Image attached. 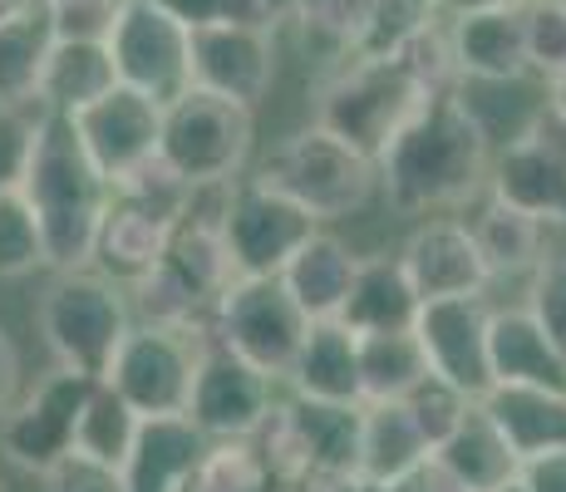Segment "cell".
<instances>
[{
  "label": "cell",
  "instance_id": "obj_1",
  "mask_svg": "<svg viewBox=\"0 0 566 492\" xmlns=\"http://www.w3.org/2000/svg\"><path fill=\"white\" fill-rule=\"evenodd\" d=\"M488 168L493 138L483 134L459 90L423 98L419 114L375 158L379 192L399 217H439L468 207L488 188Z\"/></svg>",
  "mask_w": 566,
  "mask_h": 492
},
{
  "label": "cell",
  "instance_id": "obj_2",
  "mask_svg": "<svg viewBox=\"0 0 566 492\" xmlns=\"http://www.w3.org/2000/svg\"><path fill=\"white\" fill-rule=\"evenodd\" d=\"M20 192L35 207L40 232H45V271H84L94 257V237H99L108 182L90 163L80 134L64 114H35V144Z\"/></svg>",
  "mask_w": 566,
  "mask_h": 492
},
{
  "label": "cell",
  "instance_id": "obj_3",
  "mask_svg": "<svg viewBox=\"0 0 566 492\" xmlns=\"http://www.w3.org/2000/svg\"><path fill=\"white\" fill-rule=\"evenodd\" d=\"M227 192H232V182L192 188L188 212L172 227L163 261L134 286V301H138V311H144V321L212 335L217 301H222V291L237 281L232 257H227V242H222Z\"/></svg>",
  "mask_w": 566,
  "mask_h": 492
},
{
  "label": "cell",
  "instance_id": "obj_4",
  "mask_svg": "<svg viewBox=\"0 0 566 492\" xmlns=\"http://www.w3.org/2000/svg\"><path fill=\"white\" fill-rule=\"evenodd\" d=\"M35 325L45 335L54 369L104 379L118 345L134 331V311H128L124 286H114L94 266H84V271H54V281L40 295Z\"/></svg>",
  "mask_w": 566,
  "mask_h": 492
},
{
  "label": "cell",
  "instance_id": "obj_5",
  "mask_svg": "<svg viewBox=\"0 0 566 492\" xmlns=\"http://www.w3.org/2000/svg\"><path fill=\"white\" fill-rule=\"evenodd\" d=\"M423 94L409 80V70L389 54V60H369V54H345L315 90V124L350 144L365 158H379L389 138L419 114Z\"/></svg>",
  "mask_w": 566,
  "mask_h": 492
},
{
  "label": "cell",
  "instance_id": "obj_6",
  "mask_svg": "<svg viewBox=\"0 0 566 492\" xmlns=\"http://www.w3.org/2000/svg\"><path fill=\"white\" fill-rule=\"evenodd\" d=\"M256 178L266 188H276L281 197H291L296 207H306L315 222H340V217L365 212L379 192L375 158L340 144L321 124L296 128L291 138H281L266 153V163L256 168Z\"/></svg>",
  "mask_w": 566,
  "mask_h": 492
},
{
  "label": "cell",
  "instance_id": "obj_7",
  "mask_svg": "<svg viewBox=\"0 0 566 492\" xmlns=\"http://www.w3.org/2000/svg\"><path fill=\"white\" fill-rule=\"evenodd\" d=\"M256 114L222 94L188 90L163 108V138L158 158L178 172L188 188H212V182H237L252 158Z\"/></svg>",
  "mask_w": 566,
  "mask_h": 492
},
{
  "label": "cell",
  "instance_id": "obj_8",
  "mask_svg": "<svg viewBox=\"0 0 566 492\" xmlns=\"http://www.w3.org/2000/svg\"><path fill=\"white\" fill-rule=\"evenodd\" d=\"M108 60L124 90L168 108L192 90V30L158 0H118L104 30Z\"/></svg>",
  "mask_w": 566,
  "mask_h": 492
},
{
  "label": "cell",
  "instance_id": "obj_9",
  "mask_svg": "<svg viewBox=\"0 0 566 492\" xmlns=\"http://www.w3.org/2000/svg\"><path fill=\"white\" fill-rule=\"evenodd\" d=\"M311 321L281 276H237L212 311V341L247 359L266 379H286Z\"/></svg>",
  "mask_w": 566,
  "mask_h": 492
},
{
  "label": "cell",
  "instance_id": "obj_10",
  "mask_svg": "<svg viewBox=\"0 0 566 492\" xmlns=\"http://www.w3.org/2000/svg\"><path fill=\"white\" fill-rule=\"evenodd\" d=\"M212 335L178 331V325L138 321L128 341L118 345L114 365H108L104 385H114L128 399L138 419H172L188 414L192 379H198V359Z\"/></svg>",
  "mask_w": 566,
  "mask_h": 492
},
{
  "label": "cell",
  "instance_id": "obj_11",
  "mask_svg": "<svg viewBox=\"0 0 566 492\" xmlns=\"http://www.w3.org/2000/svg\"><path fill=\"white\" fill-rule=\"evenodd\" d=\"M488 197L527 212L542 227H566V118L542 108L517 138L493 148Z\"/></svg>",
  "mask_w": 566,
  "mask_h": 492
},
{
  "label": "cell",
  "instance_id": "obj_12",
  "mask_svg": "<svg viewBox=\"0 0 566 492\" xmlns=\"http://www.w3.org/2000/svg\"><path fill=\"white\" fill-rule=\"evenodd\" d=\"M315 232H321V222H315L306 207H296L291 197L266 188L261 178H237L232 192H227L222 242H227L237 276H281L286 261Z\"/></svg>",
  "mask_w": 566,
  "mask_h": 492
},
{
  "label": "cell",
  "instance_id": "obj_13",
  "mask_svg": "<svg viewBox=\"0 0 566 492\" xmlns=\"http://www.w3.org/2000/svg\"><path fill=\"white\" fill-rule=\"evenodd\" d=\"M94 379L70 375V369H50L30 394H20L15 409L0 419V453L15 468L45 478L64 453H74V429H80L84 399H90Z\"/></svg>",
  "mask_w": 566,
  "mask_h": 492
},
{
  "label": "cell",
  "instance_id": "obj_14",
  "mask_svg": "<svg viewBox=\"0 0 566 492\" xmlns=\"http://www.w3.org/2000/svg\"><path fill=\"white\" fill-rule=\"evenodd\" d=\"M271 389H276V379H266L261 369L247 365V359H237L232 349L207 341L202 359H198V379H192L188 419H192V429L212 443L252 439L261 423H266L271 404H276Z\"/></svg>",
  "mask_w": 566,
  "mask_h": 492
},
{
  "label": "cell",
  "instance_id": "obj_15",
  "mask_svg": "<svg viewBox=\"0 0 566 492\" xmlns=\"http://www.w3.org/2000/svg\"><path fill=\"white\" fill-rule=\"evenodd\" d=\"M488 321H493V305H488L483 295L429 301L413 315V341H419L423 359H429V375L468 394V399H483V394L493 389Z\"/></svg>",
  "mask_w": 566,
  "mask_h": 492
},
{
  "label": "cell",
  "instance_id": "obj_16",
  "mask_svg": "<svg viewBox=\"0 0 566 492\" xmlns=\"http://www.w3.org/2000/svg\"><path fill=\"white\" fill-rule=\"evenodd\" d=\"M74 134H80L90 163L104 172V182L114 188L118 178H128L134 168H144L148 158H158V138H163V108L154 98L114 84L104 98H94L90 108L70 114Z\"/></svg>",
  "mask_w": 566,
  "mask_h": 492
},
{
  "label": "cell",
  "instance_id": "obj_17",
  "mask_svg": "<svg viewBox=\"0 0 566 492\" xmlns=\"http://www.w3.org/2000/svg\"><path fill=\"white\" fill-rule=\"evenodd\" d=\"M276 84V30L256 25H202L192 30V90L222 94L252 108Z\"/></svg>",
  "mask_w": 566,
  "mask_h": 492
},
{
  "label": "cell",
  "instance_id": "obj_18",
  "mask_svg": "<svg viewBox=\"0 0 566 492\" xmlns=\"http://www.w3.org/2000/svg\"><path fill=\"white\" fill-rule=\"evenodd\" d=\"M399 266H405L409 286L423 305L483 295L488 281H493L468 222H453V217H429V222L413 227L405 237V247H399Z\"/></svg>",
  "mask_w": 566,
  "mask_h": 492
},
{
  "label": "cell",
  "instance_id": "obj_19",
  "mask_svg": "<svg viewBox=\"0 0 566 492\" xmlns=\"http://www.w3.org/2000/svg\"><path fill=\"white\" fill-rule=\"evenodd\" d=\"M522 6H527V0L443 15L459 80H522V74H532L527 70V25H522Z\"/></svg>",
  "mask_w": 566,
  "mask_h": 492
},
{
  "label": "cell",
  "instance_id": "obj_20",
  "mask_svg": "<svg viewBox=\"0 0 566 492\" xmlns=\"http://www.w3.org/2000/svg\"><path fill=\"white\" fill-rule=\"evenodd\" d=\"M168 237H172V222H163L158 212L128 202V197L108 192V207H104L99 237H94L90 266L99 271V276L114 281V286L134 291L138 281H144L148 271L163 261V251H168Z\"/></svg>",
  "mask_w": 566,
  "mask_h": 492
},
{
  "label": "cell",
  "instance_id": "obj_21",
  "mask_svg": "<svg viewBox=\"0 0 566 492\" xmlns=\"http://www.w3.org/2000/svg\"><path fill=\"white\" fill-rule=\"evenodd\" d=\"M478 409L493 419V429L503 433V443L517 453V463L566 448V389L493 385L483 399H478Z\"/></svg>",
  "mask_w": 566,
  "mask_h": 492
},
{
  "label": "cell",
  "instance_id": "obj_22",
  "mask_svg": "<svg viewBox=\"0 0 566 492\" xmlns=\"http://www.w3.org/2000/svg\"><path fill=\"white\" fill-rule=\"evenodd\" d=\"M212 439H202L192 429L188 414L172 419H144L138 423L134 453L124 463V488L128 492H182L188 478L198 473V463L207 458Z\"/></svg>",
  "mask_w": 566,
  "mask_h": 492
},
{
  "label": "cell",
  "instance_id": "obj_23",
  "mask_svg": "<svg viewBox=\"0 0 566 492\" xmlns=\"http://www.w3.org/2000/svg\"><path fill=\"white\" fill-rule=\"evenodd\" d=\"M286 385L296 389L301 399L365 404V394H360V335H350L340 321H311Z\"/></svg>",
  "mask_w": 566,
  "mask_h": 492
},
{
  "label": "cell",
  "instance_id": "obj_24",
  "mask_svg": "<svg viewBox=\"0 0 566 492\" xmlns=\"http://www.w3.org/2000/svg\"><path fill=\"white\" fill-rule=\"evenodd\" d=\"M118 84L114 60H108L104 40H84V35H54L50 54H45V70H40V94L35 108L45 114H80L90 108L94 98H104Z\"/></svg>",
  "mask_w": 566,
  "mask_h": 492
},
{
  "label": "cell",
  "instance_id": "obj_25",
  "mask_svg": "<svg viewBox=\"0 0 566 492\" xmlns=\"http://www.w3.org/2000/svg\"><path fill=\"white\" fill-rule=\"evenodd\" d=\"M488 365L493 385H552L566 389V359L527 315V305H503L488 321Z\"/></svg>",
  "mask_w": 566,
  "mask_h": 492
},
{
  "label": "cell",
  "instance_id": "obj_26",
  "mask_svg": "<svg viewBox=\"0 0 566 492\" xmlns=\"http://www.w3.org/2000/svg\"><path fill=\"white\" fill-rule=\"evenodd\" d=\"M355 271H360V257L340 242L335 232H315L296 257L281 271V286L291 291V301L306 311V321H335L345 305V295L355 286Z\"/></svg>",
  "mask_w": 566,
  "mask_h": 492
},
{
  "label": "cell",
  "instance_id": "obj_27",
  "mask_svg": "<svg viewBox=\"0 0 566 492\" xmlns=\"http://www.w3.org/2000/svg\"><path fill=\"white\" fill-rule=\"evenodd\" d=\"M419 295H413L399 257H360L355 271V286L345 295L340 315L335 321L350 335H385V331H413V315H419Z\"/></svg>",
  "mask_w": 566,
  "mask_h": 492
},
{
  "label": "cell",
  "instance_id": "obj_28",
  "mask_svg": "<svg viewBox=\"0 0 566 492\" xmlns=\"http://www.w3.org/2000/svg\"><path fill=\"white\" fill-rule=\"evenodd\" d=\"M429 458L433 448L405 404H360V478L369 488L385 492L405 483Z\"/></svg>",
  "mask_w": 566,
  "mask_h": 492
},
{
  "label": "cell",
  "instance_id": "obj_29",
  "mask_svg": "<svg viewBox=\"0 0 566 492\" xmlns=\"http://www.w3.org/2000/svg\"><path fill=\"white\" fill-rule=\"evenodd\" d=\"M433 463H439L453 483H463L468 492H497L503 483L517 478V453L503 443V433L493 429V419H488L478 404L463 414L459 429L433 448Z\"/></svg>",
  "mask_w": 566,
  "mask_h": 492
},
{
  "label": "cell",
  "instance_id": "obj_30",
  "mask_svg": "<svg viewBox=\"0 0 566 492\" xmlns=\"http://www.w3.org/2000/svg\"><path fill=\"white\" fill-rule=\"evenodd\" d=\"M468 232H473L478 251H483V266L493 281L497 276H532V266L547 257V227L532 222L517 207L497 202V197H488V202L478 207Z\"/></svg>",
  "mask_w": 566,
  "mask_h": 492
},
{
  "label": "cell",
  "instance_id": "obj_31",
  "mask_svg": "<svg viewBox=\"0 0 566 492\" xmlns=\"http://www.w3.org/2000/svg\"><path fill=\"white\" fill-rule=\"evenodd\" d=\"M50 40L54 30L40 6L20 10L15 20L0 25V108H35Z\"/></svg>",
  "mask_w": 566,
  "mask_h": 492
},
{
  "label": "cell",
  "instance_id": "obj_32",
  "mask_svg": "<svg viewBox=\"0 0 566 492\" xmlns=\"http://www.w3.org/2000/svg\"><path fill=\"white\" fill-rule=\"evenodd\" d=\"M423 379H429V359H423L413 331L360 335V394H365V404H405Z\"/></svg>",
  "mask_w": 566,
  "mask_h": 492
},
{
  "label": "cell",
  "instance_id": "obj_33",
  "mask_svg": "<svg viewBox=\"0 0 566 492\" xmlns=\"http://www.w3.org/2000/svg\"><path fill=\"white\" fill-rule=\"evenodd\" d=\"M138 423L144 419L128 409L124 394L114 385H104V379H94L90 399H84V414H80V429H74V453L99 458L108 468H124L128 453H134Z\"/></svg>",
  "mask_w": 566,
  "mask_h": 492
},
{
  "label": "cell",
  "instance_id": "obj_34",
  "mask_svg": "<svg viewBox=\"0 0 566 492\" xmlns=\"http://www.w3.org/2000/svg\"><path fill=\"white\" fill-rule=\"evenodd\" d=\"M439 20H443L439 0H369V15H365V30H360L355 54L389 60V54H399L413 35L433 30Z\"/></svg>",
  "mask_w": 566,
  "mask_h": 492
},
{
  "label": "cell",
  "instance_id": "obj_35",
  "mask_svg": "<svg viewBox=\"0 0 566 492\" xmlns=\"http://www.w3.org/2000/svg\"><path fill=\"white\" fill-rule=\"evenodd\" d=\"M182 492H276V473L266 468L252 439H232L207 448V458Z\"/></svg>",
  "mask_w": 566,
  "mask_h": 492
},
{
  "label": "cell",
  "instance_id": "obj_36",
  "mask_svg": "<svg viewBox=\"0 0 566 492\" xmlns=\"http://www.w3.org/2000/svg\"><path fill=\"white\" fill-rule=\"evenodd\" d=\"M45 271V232H40L35 207L20 188L0 192V281H20Z\"/></svg>",
  "mask_w": 566,
  "mask_h": 492
},
{
  "label": "cell",
  "instance_id": "obj_37",
  "mask_svg": "<svg viewBox=\"0 0 566 492\" xmlns=\"http://www.w3.org/2000/svg\"><path fill=\"white\" fill-rule=\"evenodd\" d=\"M522 25H527V70L552 84L566 74V0H527Z\"/></svg>",
  "mask_w": 566,
  "mask_h": 492
},
{
  "label": "cell",
  "instance_id": "obj_38",
  "mask_svg": "<svg viewBox=\"0 0 566 492\" xmlns=\"http://www.w3.org/2000/svg\"><path fill=\"white\" fill-rule=\"evenodd\" d=\"M365 15H369V0H291V20L301 30H311L315 40L340 50V60L360 45Z\"/></svg>",
  "mask_w": 566,
  "mask_h": 492
},
{
  "label": "cell",
  "instance_id": "obj_39",
  "mask_svg": "<svg viewBox=\"0 0 566 492\" xmlns=\"http://www.w3.org/2000/svg\"><path fill=\"white\" fill-rule=\"evenodd\" d=\"M527 315L542 325L557 355L566 359V251H547V257L532 266L527 281Z\"/></svg>",
  "mask_w": 566,
  "mask_h": 492
},
{
  "label": "cell",
  "instance_id": "obj_40",
  "mask_svg": "<svg viewBox=\"0 0 566 492\" xmlns=\"http://www.w3.org/2000/svg\"><path fill=\"white\" fill-rule=\"evenodd\" d=\"M399 64L409 70V80L419 84L423 94H449L453 84H459V64H453V50H449V30H443V20L433 30H423V35H413L405 50L395 54Z\"/></svg>",
  "mask_w": 566,
  "mask_h": 492
},
{
  "label": "cell",
  "instance_id": "obj_41",
  "mask_svg": "<svg viewBox=\"0 0 566 492\" xmlns=\"http://www.w3.org/2000/svg\"><path fill=\"white\" fill-rule=\"evenodd\" d=\"M473 404H478V399H468V394H459L453 385H443V379L429 375V379H423V385L405 399V409L413 414V423H419V433L429 439V448H439V443L463 423V414L473 409Z\"/></svg>",
  "mask_w": 566,
  "mask_h": 492
},
{
  "label": "cell",
  "instance_id": "obj_42",
  "mask_svg": "<svg viewBox=\"0 0 566 492\" xmlns=\"http://www.w3.org/2000/svg\"><path fill=\"white\" fill-rule=\"evenodd\" d=\"M40 483H45V492H128L124 468H108L99 458H84V453H64Z\"/></svg>",
  "mask_w": 566,
  "mask_h": 492
},
{
  "label": "cell",
  "instance_id": "obj_43",
  "mask_svg": "<svg viewBox=\"0 0 566 492\" xmlns=\"http://www.w3.org/2000/svg\"><path fill=\"white\" fill-rule=\"evenodd\" d=\"M35 114L40 108H0V192L20 188L35 144Z\"/></svg>",
  "mask_w": 566,
  "mask_h": 492
},
{
  "label": "cell",
  "instance_id": "obj_44",
  "mask_svg": "<svg viewBox=\"0 0 566 492\" xmlns=\"http://www.w3.org/2000/svg\"><path fill=\"white\" fill-rule=\"evenodd\" d=\"M114 6L118 0H40L54 35H84V40H104Z\"/></svg>",
  "mask_w": 566,
  "mask_h": 492
},
{
  "label": "cell",
  "instance_id": "obj_45",
  "mask_svg": "<svg viewBox=\"0 0 566 492\" xmlns=\"http://www.w3.org/2000/svg\"><path fill=\"white\" fill-rule=\"evenodd\" d=\"M517 483L527 492H566V448L517 463Z\"/></svg>",
  "mask_w": 566,
  "mask_h": 492
},
{
  "label": "cell",
  "instance_id": "obj_46",
  "mask_svg": "<svg viewBox=\"0 0 566 492\" xmlns=\"http://www.w3.org/2000/svg\"><path fill=\"white\" fill-rule=\"evenodd\" d=\"M168 15H178L188 30H202V25H222L227 20V0H158Z\"/></svg>",
  "mask_w": 566,
  "mask_h": 492
},
{
  "label": "cell",
  "instance_id": "obj_47",
  "mask_svg": "<svg viewBox=\"0 0 566 492\" xmlns=\"http://www.w3.org/2000/svg\"><path fill=\"white\" fill-rule=\"evenodd\" d=\"M15 399H20V349L0 331V419L15 409Z\"/></svg>",
  "mask_w": 566,
  "mask_h": 492
},
{
  "label": "cell",
  "instance_id": "obj_48",
  "mask_svg": "<svg viewBox=\"0 0 566 492\" xmlns=\"http://www.w3.org/2000/svg\"><path fill=\"white\" fill-rule=\"evenodd\" d=\"M443 15H453V10H483V6H517V0H439Z\"/></svg>",
  "mask_w": 566,
  "mask_h": 492
},
{
  "label": "cell",
  "instance_id": "obj_49",
  "mask_svg": "<svg viewBox=\"0 0 566 492\" xmlns=\"http://www.w3.org/2000/svg\"><path fill=\"white\" fill-rule=\"evenodd\" d=\"M547 98H552V108H557V114L566 118V74H557V80L547 84Z\"/></svg>",
  "mask_w": 566,
  "mask_h": 492
},
{
  "label": "cell",
  "instance_id": "obj_50",
  "mask_svg": "<svg viewBox=\"0 0 566 492\" xmlns=\"http://www.w3.org/2000/svg\"><path fill=\"white\" fill-rule=\"evenodd\" d=\"M30 6H40V0H0V25H6V20H15L20 10H30Z\"/></svg>",
  "mask_w": 566,
  "mask_h": 492
},
{
  "label": "cell",
  "instance_id": "obj_51",
  "mask_svg": "<svg viewBox=\"0 0 566 492\" xmlns=\"http://www.w3.org/2000/svg\"><path fill=\"white\" fill-rule=\"evenodd\" d=\"M497 492H527V488H522V483H517V478H513V483H503V488H497Z\"/></svg>",
  "mask_w": 566,
  "mask_h": 492
},
{
  "label": "cell",
  "instance_id": "obj_52",
  "mask_svg": "<svg viewBox=\"0 0 566 492\" xmlns=\"http://www.w3.org/2000/svg\"><path fill=\"white\" fill-rule=\"evenodd\" d=\"M0 492H10V488H6V483H0Z\"/></svg>",
  "mask_w": 566,
  "mask_h": 492
}]
</instances>
